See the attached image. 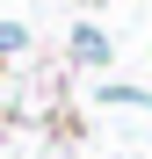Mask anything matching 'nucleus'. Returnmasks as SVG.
<instances>
[{"label":"nucleus","instance_id":"f257e3e1","mask_svg":"<svg viewBox=\"0 0 152 159\" xmlns=\"http://www.w3.org/2000/svg\"><path fill=\"white\" fill-rule=\"evenodd\" d=\"M72 58L80 65H109V36H101L94 22H80V29H72Z\"/></svg>","mask_w":152,"mask_h":159},{"label":"nucleus","instance_id":"f03ea898","mask_svg":"<svg viewBox=\"0 0 152 159\" xmlns=\"http://www.w3.org/2000/svg\"><path fill=\"white\" fill-rule=\"evenodd\" d=\"M101 101H131V109H152V94H145V87H123V80H109V87H101Z\"/></svg>","mask_w":152,"mask_h":159},{"label":"nucleus","instance_id":"7ed1b4c3","mask_svg":"<svg viewBox=\"0 0 152 159\" xmlns=\"http://www.w3.org/2000/svg\"><path fill=\"white\" fill-rule=\"evenodd\" d=\"M29 43V29H22V22H0V58H7V51H22Z\"/></svg>","mask_w":152,"mask_h":159}]
</instances>
